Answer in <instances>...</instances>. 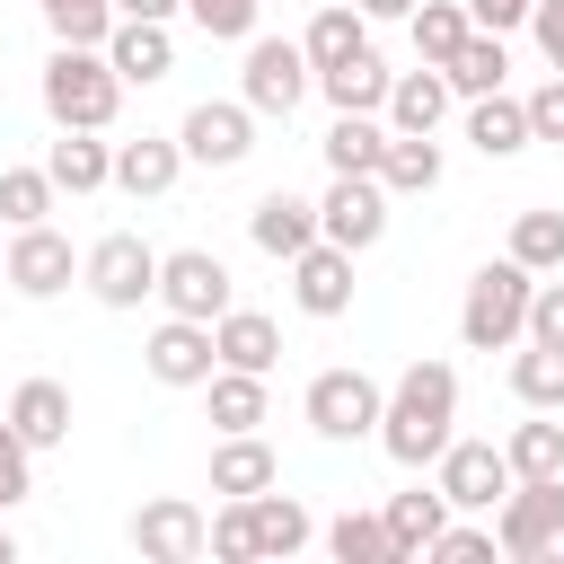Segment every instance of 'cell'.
<instances>
[{
  "label": "cell",
  "mask_w": 564,
  "mask_h": 564,
  "mask_svg": "<svg viewBox=\"0 0 564 564\" xmlns=\"http://www.w3.org/2000/svg\"><path fill=\"white\" fill-rule=\"evenodd\" d=\"M449 423H458V370L449 361H405L397 388H388V414H379V449L397 467H432L458 441Z\"/></svg>",
  "instance_id": "cell-1"
},
{
  "label": "cell",
  "mask_w": 564,
  "mask_h": 564,
  "mask_svg": "<svg viewBox=\"0 0 564 564\" xmlns=\"http://www.w3.org/2000/svg\"><path fill=\"white\" fill-rule=\"evenodd\" d=\"M35 88H44L53 132H106L115 106H123V70L106 62V44H53V62H44Z\"/></svg>",
  "instance_id": "cell-2"
},
{
  "label": "cell",
  "mask_w": 564,
  "mask_h": 564,
  "mask_svg": "<svg viewBox=\"0 0 564 564\" xmlns=\"http://www.w3.org/2000/svg\"><path fill=\"white\" fill-rule=\"evenodd\" d=\"M529 300H538V273L520 256L502 264H476L467 273V300H458V344L467 352H511L529 335Z\"/></svg>",
  "instance_id": "cell-3"
},
{
  "label": "cell",
  "mask_w": 564,
  "mask_h": 564,
  "mask_svg": "<svg viewBox=\"0 0 564 564\" xmlns=\"http://www.w3.org/2000/svg\"><path fill=\"white\" fill-rule=\"evenodd\" d=\"M494 546L511 564H546L564 546V476H520L502 502H494Z\"/></svg>",
  "instance_id": "cell-4"
},
{
  "label": "cell",
  "mask_w": 564,
  "mask_h": 564,
  "mask_svg": "<svg viewBox=\"0 0 564 564\" xmlns=\"http://www.w3.org/2000/svg\"><path fill=\"white\" fill-rule=\"evenodd\" d=\"M79 282H88L97 308H141V300H159V247L141 229H106L79 256Z\"/></svg>",
  "instance_id": "cell-5"
},
{
  "label": "cell",
  "mask_w": 564,
  "mask_h": 564,
  "mask_svg": "<svg viewBox=\"0 0 564 564\" xmlns=\"http://www.w3.org/2000/svg\"><path fill=\"white\" fill-rule=\"evenodd\" d=\"M308 44H291V35H247V62H238V97L256 106V115H300V97H308Z\"/></svg>",
  "instance_id": "cell-6"
},
{
  "label": "cell",
  "mask_w": 564,
  "mask_h": 564,
  "mask_svg": "<svg viewBox=\"0 0 564 564\" xmlns=\"http://www.w3.org/2000/svg\"><path fill=\"white\" fill-rule=\"evenodd\" d=\"M300 414H308V432H317V441H361V432H379L388 388H379L370 370H317V379H308V397H300Z\"/></svg>",
  "instance_id": "cell-7"
},
{
  "label": "cell",
  "mask_w": 564,
  "mask_h": 564,
  "mask_svg": "<svg viewBox=\"0 0 564 564\" xmlns=\"http://www.w3.org/2000/svg\"><path fill=\"white\" fill-rule=\"evenodd\" d=\"M159 308L212 326V317L238 308V282H229V264H220L212 247H176V256H159Z\"/></svg>",
  "instance_id": "cell-8"
},
{
  "label": "cell",
  "mask_w": 564,
  "mask_h": 564,
  "mask_svg": "<svg viewBox=\"0 0 564 564\" xmlns=\"http://www.w3.org/2000/svg\"><path fill=\"white\" fill-rule=\"evenodd\" d=\"M132 546H141V564H194V555H212V511L185 494H150L132 511Z\"/></svg>",
  "instance_id": "cell-9"
},
{
  "label": "cell",
  "mask_w": 564,
  "mask_h": 564,
  "mask_svg": "<svg viewBox=\"0 0 564 564\" xmlns=\"http://www.w3.org/2000/svg\"><path fill=\"white\" fill-rule=\"evenodd\" d=\"M176 141H185L194 167H238V159L256 150V106H247V97H203V106H185Z\"/></svg>",
  "instance_id": "cell-10"
},
{
  "label": "cell",
  "mask_w": 564,
  "mask_h": 564,
  "mask_svg": "<svg viewBox=\"0 0 564 564\" xmlns=\"http://www.w3.org/2000/svg\"><path fill=\"white\" fill-rule=\"evenodd\" d=\"M388 185L379 176H335L326 185V203H317V238H335V247H352V256H370L379 238H388Z\"/></svg>",
  "instance_id": "cell-11"
},
{
  "label": "cell",
  "mask_w": 564,
  "mask_h": 564,
  "mask_svg": "<svg viewBox=\"0 0 564 564\" xmlns=\"http://www.w3.org/2000/svg\"><path fill=\"white\" fill-rule=\"evenodd\" d=\"M432 485L449 494V511H494L520 476H511V458H502L494 441H449V449L432 458Z\"/></svg>",
  "instance_id": "cell-12"
},
{
  "label": "cell",
  "mask_w": 564,
  "mask_h": 564,
  "mask_svg": "<svg viewBox=\"0 0 564 564\" xmlns=\"http://www.w3.org/2000/svg\"><path fill=\"white\" fill-rule=\"evenodd\" d=\"M70 282H79V256H70V238H62L53 220L9 229V291H18V300H53V291H70Z\"/></svg>",
  "instance_id": "cell-13"
},
{
  "label": "cell",
  "mask_w": 564,
  "mask_h": 564,
  "mask_svg": "<svg viewBox=\"0 0 564 564\" xmlns=\"http://www.w3.org/2000/svg\"><path fill=\"white\" fill-rule=\"evenodd\" d=\"M141 361H150V379H159V388H203V379L220 370V344H212V326H203V317H159V326H150V344H141Z\"/></svg>",
  "instance_id": "cell-14"
},
{
  "label": "cell",
  "mask_w": 564,
  "mask_h": 564,
  "mask_svg": "<svg viewBox=\"0 0 564 564\" xmlns=\"http://www.w3.org/2000/svg\"><path fill=\"white\" fill-rule=\"evenodd\" d=\"M291 300H300L308 317H344V308H352V247H335V238L300 247V256H291Z\"/></svg>",
  "instance_id": "cell-15"
},
{
  "label": "cell",
  "mask_w": 564,
  "mask_h": 564,
  "mask_svg": "<svg viewBox=\"0 0 564 564\" xmlns=\"http://www.w3.org/2000/svg\"><path fill=\"white\" fill-rule=\"evenodd\" d=\"M106 62L123 70V88H150V79H167V70H176V35H167V18H115V35H106Z\"/></svg>",
  "instance_id": "cell-16"
},
{
  "label": "cell",
  "mask_w": 564,
  "mask_h": 564,
  "mask_svg": "<svg viewBox=\"0 0 564 564\" xmlns=\"http://www.w3.org/2000/svg\"><path fill=\"white\" fill-rule=\"evenodd\" d=\"M176 176H185V141H167V132L115 141V185H123L132 203H159V194H167Z\"/></svg>",
  "instance_id": "cell-17"
},
{
  "label": "cell",
  "mask_w": 564,
  "mask_h": 564,
  "mask_svg": "<svg viewBox=\"0 0 564 564\" xmlns=\"http://www.w3.org/2000/svg\"><path fill=\"white\" fill-rule=\"evenodd\" d=\"M247 238H256L264 256H282V264H291L300 247H317V203H308V194H291V185H273V194L247 212Z\"/></svg>",
  "instance_id": "cell-18"
},
{
  "label": "cell",
  "mask_w": 564,
  "mask_h": 564,
  "mask_svg": "<svg viewBox=\"0 0 564 564\" xmlns=\"http://www.w3.org/2000/svg\"><path fill=\"white\" fill-rule=\"evenodd\" d=\"M264 485H282V458H273V441L264 432H220V449H212V494H264Z\"/></svg>",
  "instance_id": "cell-19"
},
{
  "label": "cell",
  "mask_w": 564,
  "mask_h": 564,
  "mask_svg": "<svg viewBox=\"0 0 564 564\" xmlns=\"http://www.w3.org/2000/svg\"><path fill=\"white\" fill-rule=\"evenodd\" d=\"M9 423L26 432V449H62L70 441V388L62 379H18L9 388Z\"/></svg>",
  "instance_id": "cell-20"
},
{
  "label": "cell",
  "mask_w": 564,
  "mask_h": 564,
  "mask_svg": "<svg viewBox=\"0 0 564 564\" xmlns=\"http://www.w3.org/2000/svg\"><path fill=\"white\" fill-rule=\"evenodd\" d=\"M467 141L485 150V159H520L538 132H529V97H467Z\"/></svg>",
  "instance_id": "cell-21"
},
{
  "label": "cell",
  "mask_w": 564,
  "mask_h": 564,
  "mask_svg": "<svg viewBox=\"0 0 564 564\" xmlns=\"http://www.w3.org/2000/svg\"><path fill=\"white\" fill-rule=\"evenodd\" d=\"M212 344H220V370H273V361H282V326H273L264 308L212 317Z\"/></svg>",
  "instance_id": "cell-22"
},
{
  "label": "cell",
  "mask_w": 564,
  "mask_h": 564,
  "mask_svg": "<svg viewBox=\"0 0 564 564\" xmlns=\"http://www.w3.org/2000/svg\"><path fill=\"white\" fill-rule=\"evenodd\" d=\"M388 79H397V70H388L370 44H361L352 62H335V70H317V88H326L335 115H379V106H388Z\"/></svg>",
  "instance_id": "cell-23"
},
{
  "label": "cell",
  "mask_w": 564,
  "mask_h": 564,
  "mask_svg": "<svg viewBox=\"0 0 564 564\" xmlns=\"http://www.w3.org/2000/svg\"><path fill=\"white\" fill-rule=\"evenodd\" d=\"M388 132H441V115H449V79L423 62V70H405V79H388Z\"/></svg>",
  "instance_id": "cell-24"
},
{
  "label": "cell",
  "mask_w": 564,
  "mask_h": 564,
  "mask_svg": "<svg viewBox=\"0 0 564 564\" xmlns=\"http://www.w3.org/2000/svg\"><path fill=\"white\" fill-rule=\"evenodd\" d=\"M44 167H53L62 194H97V185H115V141H97V132H62V141L44 150Z\"/></svg>",
  "instance_id": "cell-25"
},
{
  "label": "cell",
  "mask_w": 564,
  "mask_h": 564,
  "mask_svg": "<svg viewBox=\"0 0 564 564\" xmlns=\"http://www.w3.org/2000/svg\"><path fill=\"white\" fill-rule=\"evenodd\" d=\"M379 520H388L397 564H405V555H423V546L449 529V494H441V485H432V494H423V485H414V494H388V511H379Z\"/></svg>",
  "instance_id": "cell-26"
},
{
  "label": "cell",
  "mask_w": 564,
  "mask_h": 564,
  "mask_svg": "<svg viewBox=\"0 0 564 564\" xmlns=\"http://www.w3.org/2000/svg\"><path fill=\"white\" fill-rule=\"evenodd\" d=\"M511 397H520L529 414H564V344H529V335H520V352H511Z\"/></svg>",
  "instance_id": "cell-27"
},
{
  "label": "cell",
  "mask_w": 564,
  "mask_h": 564,
  "mask_svg": "<svg viewBox=\"0 0 564 564\" xmlns=\"http://www.w3.org/2000/svg\"><path fill=\"white\" fill-rule=\"evenodd\" d=\"M502 70H511V53H502V35H494V26H476V35L441 62L449 97H494V88H502Z\"/></svg>",
  "instance_id": "cell-28"
},
{
  "label": "cell",
  "mask_w": 564,
  "mask_h": 564,
  "mask_svg": "<svg viewBox=\"0 0 564 564\" xmlns=\"http://www.w3.org/2000/svg\"><path fill=\"white\" fill-rule=\"evenodd\" d=\"M379 159H388V123L379 115H335L326 123V167L335 176H379Z\"/></svg>",
  "instance_id": "cell-29"
},
{
  "label": "cell",
  "mask_w": 564,
  "mask_h": 564,
  "mask_svg": "<svg viewBox=\"0 0 564 564\" xmlns=\"http://www.w3.org/2000/svg\"><path fill=\"white\" fill-rule=\"evenodd\" d=\"M247 511H256V555H300L308 538H317V520H308V502H291V494H247Z\"/></svg>",
  "instance_id": "cell-30"
},
{
  "label": "cell",
  "mask_w": 564,
  "mask_h": 564,
  "mask_svg": "<svg viewBox=\"0 0 564 564\" xmlns=\"http://www.w3.org/2000/svg\"><path fill=\"white\" fill-rule=\"evenodd\" d=\"M379 185H388V194H432V185H441V141H432V132H388Z\"/></svg>",
  "instance_id": "cell-31"
},
{
  "label": "cell",
  "mask_w": 564,
  "mask_h": 564,
  "mask_svg": "<svg viewBox=\"0 0 564 564\" xmlns=\"http://www.w3.org/2000/svg\"><path fill=\"white\" fill-rule=\"evenodd\" d=\"M203 397H212V432H256L264 423V370H212Z\"/></svg>",
  "instance_id": "cell-32"
},
{
  "label": "cell",
  "mask_w": 564,
  "mask_h": 564,
  "mask_svg": "<svg viewBox=\"0 0 564 564\" xmlns=\"http://www.w3.org/2000/svg\"><path fill=\"white\" fill-rule=\"evenodd\" d=\"M326 555L335 564H397V538H388L379 511H335L326 520Z\"/></svg>",
  "instance_id": "cell-33"
},
{
  "label": "cell",
  "mask_w": 564,
  "mask_h": 564,
  "mask_svg": "<svg viewBox=\"0 0 564 564\" xmlns=\"http://www.w3.org/2000/svg\"><path fill=\"white\" fill-rule=\"evenodd\" d=\"M300 44H308V70H335V62H352V53L370 44V18H361V9H317Z\"/></svg>",
  "instance_id": "cell-34"
},
{
  "label": "cell",
  "mask_w": 564,
  "mask_h": 564,
  "mask_svg": "<svg viewBox=\"0 0 564 564\" xmlns=\"http://www.w3.org/2000/svg\"><path fill=\"white\" fill-rule=\"evenodd\" d=\"M405 26H414V53H423L432 70H441V62H449V53H458V44L476 35V18H467V0H423V9L405 18Z\"/></svg>",
  "instance_id": "cell-35"
},
{
  "label": "cell",
  "mask_w": 564,
  "mask_h": 564,
  "mask_svg": "<svg viewBox=\"0 0 564 564\" xmlns=\"http://www.w3.org/2000/svg\"><path fill=\"white\" fill-rule=\"evenodd\" d=\"M53 194H62L53 167H0V220H9V229H35V220L53 212Z\"/></svg>",
  "instance_id": "cell-36"
},
{
  "label": "cell",
  "mask_w": 564,
  "mask_h": 564,
  "mask_svg": "<svg viewBox=\"0 0 564 564\" xmlns=\"http://www.w3.org/2000/svg\"><path fill=\"white\" fill-rule=\"evenodd\" d=\"M511 256L529 273H564V212H511Z\"/></svg>",
  "instance_id": "cell-37"
},
{
  "label": "cell",
  "mask_w": 564,
  "mask_h": 564,
  "mask_svg": "<svg viewBox=\"0 0 564 564\" xmlns=\"http://www.w3.org/2000/svg\"><path fill=\"white\" fill-rule=\"evenodd\" d=\"M502 458H511V476H564V423H511Z\"/></svg>",
  "instance_id": "cell-38"
},
{
  "label": "cell",
  "mask_w": 564,
  "mask_h": 564,
  "mask_svg": "<svg viewBox=\"0 0 564 564\" xmlns=\"http://www.w3.org/2000/svg\"><path fill=\"white\" fill-rule=\"evenodd\" d=\"M53 44H106L115 35V0H44Z\"/></svg>",
  "instance_id": "cell-39"
},
{
  "label": "cell",
  "mask_w": 564,
  "mask_h": 564,
  "mask_svg": "<svg viewBox=\"0 0 564 564\" xmlns=\"http://www.w3.org/2000/svg\"><path fill=\"white\" fill-rule=\"evenodd\" d=\"M212 555L220 564H256V511L238 494H220V511H212Z\"/></svg>",
  "instance_id": "cell-40"
},
{
  "label": "cell",
  "mask_w": 564,
  "mask_h": 564,
  "mask_svg": "<svg viewBox=\"0 0 564 564\" xmlns=\"http://www.w3.org/2000/svg\"><path fill=\"white\" fill-rule=\"evenodd\" d=\"M256 9H264V0H185V18H194L212 44H247V35H256Z\"/></svg>",
  "instance_id": "cell-41"
},
{
  "label": "cell",
  "mask_w": 564,
  "mask_h": 564,
  "mask_svg": "<svg viewBox=\"0 0 564 564\" xmlns=\"http://www.w3.org/2000/svg\"><path fill=\"white\" fill-rule=\"evenodd\" d=\"M35 494V449H26V432L0 414V511H18Z\"/></svg>",
  "instance_id": "cell-42"
},
{
  "label": "cell",
  "mask_w": 564,
  "mask_h": 564,
  "mask_svg": "<svg viewBox=\"0 0 564 564\" xmlns=\"http://www.w3.org/2000/svg\"><path fill=\"white\" fill-rule=\"evenodd\" d=\"M423 555H441V564H485V555H502V546H494V529H467V520H449V529H441Z\"/></svg>",
  "instance_id": "cell-43"
},
{
  "label": "cell",
  "mask_w": 564,
  "mask_h": 564,
  "mask_svg": "<svg viewBox=\"0 0 564 564\" xmlns=\"http://www.w3.org/2000/svg\"><path fill=\"white\" fill-rule=\"evenodd\" d=\"M529 344H564V273H538V300H529Z\"/></svg>",
  "instance_id": "cell-44"
},
{
  "label": "cell",
  "mask_w": 564,
  "mask_h": 564,
  "mask_svg": "<svg viewBox=\"0 0 564 564\" xmlns=\"http://www.w3.org/2000/svg\"><path fill=\"white\" fill-rule=\"evenodd\" d=\"M529 132H538V141H564V70H555L546 88H529Z\"/></svg>",
  "instance_id": "cell-45"
},
{
  "label": "cell",
  "mask_w": 564,
  "mask_h": 564,
  "mask_svg": "<svg viewBox=\"0 0 564 564\" xmlns=\"http://www.w3.org/2000/svg\"><path fill=\"white\" fill-rule=\"evenodd\" d=\"M529 35H538L546 70H564V0H538V9H529Z\"/></svg>",
  "instance_id": "cell-46"
},
{
  "label": "cell",
  "mask_w": 564,
  "mask_h": 564,
  "mask_svg": "<svg viewBox=\"0 0 564 564\" xmlns=\"http://www.w3.org/2000/svg\"><path fill=\"white\" fill-rule=\"evenodd\" d=\"M529 9H538V0H467V18H476V26H494V35L529 26Z\"/></svg>",
  "instance_id": "cell-47"
},
{
  "label": "cell",
  "mask_w": 564,
  "mask_h": 564,
  "mask_svg": "<svg viewBox=\"0 0 564 564\" xmlns=\"http://www.w3.org/2000/svg\"><path fill=\"white\" fill-rule=\"evenodd\" d=\"M185 0H115V18H176Z\"/></svg>",
  "instance_id": "cell-48"
},
{
  "label": "cell",
  "mask_w": 564,
  "mask_h": 564,
  "mask_svg": "<svg viewBox=\"0 0 564 564\" xmlns=\"http://www.w3.org/2000/svg\"><path fill=\"white\" fill-rule=\"evenodd\" d=\"M352 9H361V18H414L423 0H352Z\"/></svg>",
  "instance_id": "cell-49"
},
{
  "label": "cell",
  "mask_w": 564,
  "mask_h": 564,
  "mask_svg": "<svg viewBox=\"0 0 564 564\" xmlns=\"http://www.w3.org/2000/svg\"><path fill=\"white\" fill-rule=\"evenodd\" d=\"M0 564H18V538H9V529H0Z\"/></svg>",
  "instance_id": "cell-50"
},
{
  "label": "cell",
  "mask_w": 564,
  "mask_h": 564,
  "mask_svg": "<svg viewBox=\"0 0 564 564\" xmlns=\"http://www.w3.org/2000/svg\"><path fill=\"white\" fill-rule=\"evenodd\" d=\"M0 291H9V247H0Z\"/></svg>",
  "instance_id": "cell-51"
},
{
  "label": "cell",
  "mask_w": 564,
  "mask_h": 564,
  "mask_svg": "<svg viewBox=\"0 0 564 564\" xmlns=\"http://www.w3.org/2000/svg\"><path fill=\"white\" fill-rule=\"evenodd\" d=\"M35 9H44V0H35Z\"/></svg>",
  "instance_id": "cell-52"
}]
</instances>
